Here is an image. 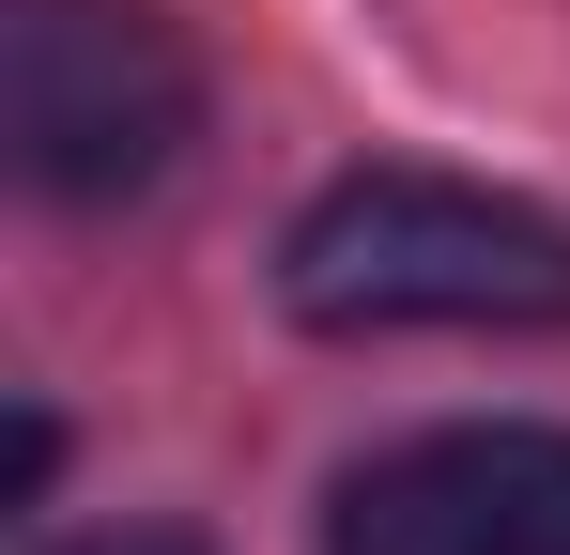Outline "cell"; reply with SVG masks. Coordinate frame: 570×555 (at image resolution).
Wrapping results in <instances>:
<instances>
[{
  "mask_svg": "<svg viewBox=\"0 0 570 555\" xmlns=\"http://www.w3.org/2000/svg\"><path fill=\"white\" fill-rule=\"evenodd\" d=\"M293 324L401 340V324H570V216L448 171H340L278 247Z\"/></svg>",
  "mask_w": 570,
  "mask_h": 555,
  "instance_id": "6da1fadb",
  "label": "cell"
},
{
  "mask_svg": "<svg viewBox=\"0 0 570 555\" xmlns=\"http://www.w3.org/2000/svg\"><path fill=\"white\" fill-rule=\"evenodd\" d=\"M16 171L47 201H139L186 155L200 78L139 0H16Z\"/></svg>",
  "mask_w": 570,
  "mask_h": 555,
  "instance_id": "7a4b0ae2",
  "label": "cell"
},
{
  "mask_svg": "<svg viewBox=\"0 0 570 555\" xmlns=\"http://www.w3.org/2000/svg\"><path fill=\"white\" fill-rule=\"evenodd\" d=\"M324 555H570V432L463 417L340 478Z\"/></svg>",
  "mask_w": 570,
  "mask_h": 555,
  "instance_id": "3957f363",
  "label": "cell"
},
{
  "mask_svg": "<svg viewBox=\"0 0 570 555\" xmlns=\"http://www.w3.org/2000/svg\"><path fill=\"white\" fill-rule=\"evenodd\" d=\"M62 555H200V541H170V525H108V541H62Z\"/></svg>",
  "mask_w": 570,
  "mask_h": 555,
  "instance_id": "277c9868",
  "label": "cell"
}]
</instances>
